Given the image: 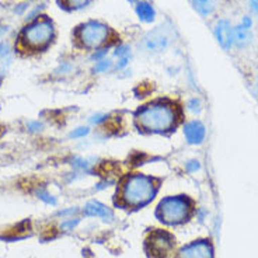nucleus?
I'll use <instances>...</instances> for the list:
<instances>
[{"instance_id": "21", "label": "nucleus", "mask_w": 258, "mask_h": 258, "mask_svg": "<svg viewBox=\"0 0 258 258\" xmlns=\"http://www.w3.org/2000/svg\"><path fill=\"white\" fill-rule=\"evenodd\" d=\"M187 108L191 111V112H200L201 108H202V104H201L200 98H197V97L191 98V100L188 101Z\"/></svg>"}, {"instance_id": "28", "label": "nucleus", "mask_w": 258, "mask_h": 258, "mask_svg": "<svg viewBox=\"0 0 258 258\" xmlns=\"http://www.w3.org/2000/svg\"><path fill=\"white\" fill-rule=\"evenodd\" d=\"M128 63H129V56L119 58V62L116 63V69H118V71H122V69H125V68L128 66Z\"/></svg>"}, {"instance_id": "9", "label": "nucleus", "mask_w": 258, "mask_h": 258, "mask_svg": "<svg viewBox=\"0 0 258 258\" xmlns=\"http://www.w3.org/2000/svg\"><path fill=\"white\" fill-rule=\"evenodd\" d=\"M207 135V128L200 119H192L184 125V136L189 145H201Z\"/></svg>"}, {"instance_id": "5", "label": "nucleus", "mask_w": 258, "mask_h": 258, "mask_svg": "<svg viewBox=\"0 0 258 258\" xmlns=\"http://www.w3.org/2000/svg\"><path fill=\"white\" fill-rule=\"evenodd\" d=\"M110 27L101 21H96V20H90L82 26H79L75 32V37H76L79 45L84 49H89V51H93V49H97L104 45L110 39Z\"/></svg>"}, {"instance_id": "1", "label": "nucleus", "mask_w": 258, "mask_h": 258, "mask_svg": "<svg viewBox=\"0 0 258 258\" xmlns=\"http://www.w3.org/2000/svg\"><path fill=\"white\" fill-rule=\"evenodd\" d=\"M181 119L180 107L167 98H159L135 112V125L146 134L173 132Z\"/></svg>"}, {"instance_id": "23", "label": "nucleus", "mask_w": 258, "mask_h": 258, "mask_svg": "<svg viewBox=\"0 0 258 258\" xmlns=\"http://www.w3.org/2000/svg\"><path fill=\"white\" fill-rule=\"evenodd\" d=\"M201 168V163L198 160H195V159H192V160H188L187 163H185V170H187L188 173H195V171H198Z\"/></svg>"}, {"instance_id": "4", "label": "nucleus", "mask_w": 258, "mask_h": 258, "mask_svg": "<svg viewBox=\"0 0 258 258\" xmlns=\"http://www.w3.org/2000/svg\"><path fill=\"white\" fill-rule=\"evenodd\" d=\"M53 38V24L49 19H38L21 32V44L27 49L39 51L49 45Z\"/></svg>"}, {"instance_id": "6", "label": "nucleus", "mask_w": 258, "mask_h": 258, "mask_svg": "<svg viewBox=\"0 0 258 258\" xmlns=\"http://www.w3.org/2000/svg\"><path fill=\"white\" fill-rule=\"evenodd\" d=\"M175 239L171 233L155 229L145 239V251L149 258H168L174 252Z\"/></svg>"}, {"instance_id": "10", "label": "nucleus", "mask_w": 258, "mask_h": 258, "mask_svg": "<svg viewBox=\"0 0 258 258\" xmlns=\"http://www.w3.org/2000/svg\"><path fill=\"white\" fill-rule=\"evenodd\" d=\"M83 213L86 216H93V218H100L103 220H111L114 219V213L111 211L110 208L105 207L104 204L98 202V201H89L86 205H84Z\"/></svg>"}, {"instance_id": "18", "label": "nucleus", "mask_w": 258, "mask_h": 258, "mask_svg": "<svg viewBox=\"0 0 258 258\" xmlns=\"http://www.w3.org/2000/svg\"><path fill=\"white\" fill-rule=\"evenodd\" d=\"M90 134V128L89 126H78L75 128L71 132L72 139H82V138H86V136Z\"/></svg>"}, {"instance_id": "17", "label": "nucleus", "mask_w": 258, "mask_h": 258, "mask_svg": "<svg viewBox=\"0 0 258 258\" xmlns=\"http://www.w3.org/2000/svg\"><path fill=\"white\" fill-rule=\"evenodd\" d=\"M111 68H112V62H111L110 59L104 58L96 62L94 68H93V72H96V73H105L107 71H110Z\"/></svg>"}, {"instance_id": "24", "label": "nucleus", "mask_w": 258, "mask_h": 258, "mask_svg": "<svg viewBox=\"0 0 258 258\" xmlns=\"http://www.w3.org/2000/svg\"><path fill=\"white\" fill-rule=\"evenodd\" d=\"M78 223H79V219L78 218H75V219H69V220H66V222H63L60 227L64 229V230H73V229L78 226Z\"/></svg>"}, {"instance_id": "13", "label": "nucleus", "mask_w": 258, "mask_h": 258, "mask_svg": "<svg viewBox=\"0 0 258 258\" xmlns=\"http://www.w3.org/2000/svg\"><path fill=\"white\" fill-rule=\"evenodd\" d=\"M136 16H138V19L143 21V23H152L156 17V12L153 6L149 3V2H138V5H136Z\"/></svg>"}, {"instance_id": "27", "label": "nucleus", "mask_w": 258, "mask_h": 258, "mask_svg": "<svg viewBox=\"0 0 258 258\" xmlns=\"http://www.w3.org/2000/svg\"><path fill=\"white\" fill-rule=\"evenodd\" d=\"M240 24H241L243 27H245V28H250V30H251L252 17L251 16H244V17L241 19V21H240Z\"/></svg>"}, {"instance_id": "25", "label": "nucleus", "mask_w": 258, "mask_h": 258, "mask_svg": "<svg viewBox=\"0 0 258 258\" xmlns=\"http://www.w3.org/2000/svg\"><path fill=\"white\" fill-rule=\"evenodd\" d=\"M107 52H108V51H107L105 48H104V49H100L98 52H94V53L91 55V59H93V60H96V62H98V60L104 59V56L107 55Z\"/></svg>"}, {"instance_id": "2", "label": "nucleus", "mask_w": 258, "mask_h": 258, "mask_svg": "<svg viewBox=\"0 0 258 258\" xmlns=\"http://www.w3.org/2000/svg\"><path fill=\"white\" fill-rule=\"evenodd\" d=\"M159 180L150 175L128 174L118 184L115 204L125 209H139L155 200Z\"/></svg>"}, {"instance_id": "12", "label": "nucleus", "mask_w": 258, "mask_h": 258, "mask_svg": "<svg viewBox=\"0 0 258 258\" xmlns=\"http://www.w3.org/2000/svg\"><path fill=\"white\" fill-rule=\"evenodd\" d=\"M233 45L237 48H247L252 42V32L250 28H245L241 24H236L232 27Z\"/></svg>"}, {"instance_id": "30", "label": "nucleus", "mask_w": 258, "mask_h": 258, "mask_svg": "<svg viewBox=\"0 0 258 258\" xmlns=\"http://www.w3.org/2000/svg\"><path fill=\"white\" fill-rule=\"evenodd\" d=\"M248 5H250V10L258 17V0H250Z\"/></svg>"}, {"instance_id": "26", "label": "nucleus", "mask_w": 258, "mask_h": 258, "mask_svg": "<svg viewBox=\"0 0 258 258\" xmlns=\"http://www.w3.org/2000/svg\"><path fill=\"white\" fill-rule=\"evenodd\" d=\"M27 126H28V129L32 131V132H38V131L42 129V123L39 122V121H32V122H28Z\"/></svg>"}, {"instance_id": "14", "label": "nucleus", "mask_w": 258, "mask_h": 258, "mask_svg": "<svg viewBox=\"0 0 258 258\" xmlns=\"http://www.w3.org/2000/svg\"><path fill=\"white\" fill-rule=\"evenodd\" d=\"M194 9L204 17H208L216 10V0H191Z\"/></svg>"}, {"instance_id": "7", "label": "nucleus", "mask_w": 258, "mask_h": 258, "mask_svg": "<svg viewBox=\"0 0 258 258\" xmlns=\"http://www.w3.org/2000/svg\"><path fill=\"white\" fill-rule=\"evenodd\" d=\"M175 258H213L211 240H197L181 247Z\"/></svg>"}, {"instance_id": "16", "label": "nucleus", "mask_w": 258, "mask_h": 258, "mask_svg": "<svg viewBox=\"0 0 258 258\" xmlns=\"http://www.w3.org/2000/svg\"><path fill=\"white\" fill-rule=\"evenodd\" d=\"M91 0H63V6L69 10H79L83 7L89 6Z\"/></svg>"}, {"instance_id": "29", "label": "nucleus", "mask_w": 258, "mask_h": 258, "mask_svg": "<svg viewBox=\"0 0 258 258\" xmlns=\"http://www.w3.org/2000/svg\"><path fill=\"white\" fill-rule=\"evenodd\" d=\"M7 53H9V45H7L6 42H2L0 44V59L5 58Z\"/></svg>"}, {"instance_id": "11", "label": "nucleus", "mask_w": 258, "mask_h": 258, "mask_svg": "<svg viewBox=\"0 0 258 258\" xmlns=\"http://www.w3.org/2000/svg\"><path fill=\"white\" fill-rule=\"evenodd\" d=\"M168 45V37L164 35L163 32L153 31L149 34L148 37L145 38V46L146 49L150 52H161L163 49H166Z\"/></svg>"}, {"instance_id": "22", "label": "nucleus", "mask_w": 258, "mask_h": 258, "mask_svg": "<svg viewBox=\"0 0 258 258\" xmlns=\"http://www.w3.org/2000/svg\"><path fill=\"white\" fill-rule=\"evenodd\" d=\"M114 55L118 56V58H125V56H129V55H131V48H129L128 45L116 46Z\"/></svg>"}, {"instance_id": "20", "label": "nucleus", "mask_w": 258, "mask_h": 258, "mask_svg": "<svg viewBox=\"0 0 258 258\" xmlns=\"http://www.w3.org/2000/svg\"><path fill=\"white\" fill-rule=\"evenodd\" d=\"M108 119V115L107 114H103V112H97V114H93V115L89 118V122L91 125H101L105 121Z\"/></svg>"}, {"instance_id": "8", "label": "nucleus", "mask_w": 258, "mask_h": 258, "mask_svg": "<svg viewBox=\"0 0 258 258\" xmlns=\"http://www.w3.org/2000/svg\"><path fill=\"white\" fill-rule=\"evenodd\" d=\"M216 41L225 51H230L233 46V32L230 21L226 19H220L216 21V26L213 28Z\"/></svg>"}, {"instance_id": "15", "label": "nucleus", "mask_w": 258, "mask_h": 258, "mask_svg": "<svg viewBox=\"0 0 258 258\" xmlns=\"http://www.w3.org/2000/svg\"><path fill=\"white\" fill-rule=\"evenodd\" d=\"M72 166L76 168L78 171H83V173H91V164L89 160L82 159V157H76L72 160Z\"/></svg>"}, {"instance_id": "19", "label": "nucleus", "mask_w": 258, "mask_h": 258, "mask_svg": "<svg viewBox=\"0 0 258 258\" xmlns=\"http://www.w3.org/2000/svg\"><path fill=\"white\" fill-rule=\"evenodd\" d=\"M37 195H38L39 200H42L44 202H46V204H49V205H55V204H56V200L52 197L51 194L46 191L45 188H41V189H38V191H37Z\"/></svg>"}, {"instance_id": "3", "label": "nucleus", "mask_w": 258, "mask_h": 258, "mask_svg": "<svg viewBox=\"0 0 258 258\" xmlns=\"http://www.w3.org/2000/svg\"><path fill=\"white\" fill-rule=\"evenodd\" d=\"M194 213V201L187 195L166 197L156 209L157 219L166 225H181Z\"/></svg>"}]
</instances>
